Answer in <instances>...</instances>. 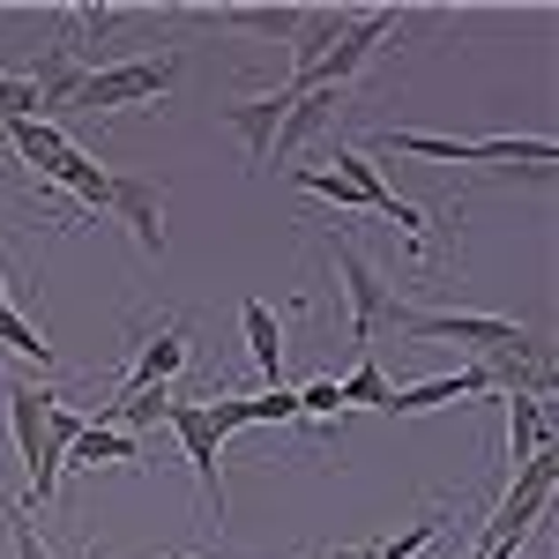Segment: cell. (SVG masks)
Listing matches in <instances>:
<instances>
[{"label": "cell", "mask_w": 559, "mask_h": 559, "mask_svg": "<svg viewBox=\"0 0 559 559\" xmlns=\"http://www.w3.org/2000/svg\"><path fill=\"white\" fill-rule=\"evenodd\" d=\"M388 329L411 336V344H455V350H471V358H492V350H508V344L530 336L508 313H418V306H395Z\"/></svg>", "instance_id": "cell-2"}, {"label": "cell", "mask_w": 559, "mask_h": 559, "mask_svg": "<svg viewBox=\"0 0 559 559\" xmlns=\"http://www.w3.org/2000/svg\"><path fill=\"white\" fill-rule=\"evenodd\" d=\"M8 142L23 150V165H38V179L68 187V194L90 202V210H112V173H105L90 150H75L52 120H8Z\"/></svg>", "instance_id": "cell-1"}, {"label": "cell", "mask_w": 559, "mask_h": 559, "mask_svg": "<svg viewBox=\"0 0 559 559\" xmlns=\"http://www.w3.org/2000/svg\"><path fill=\"white\" fill-rule=\"evenodd\" d=\"M552 432H545V403L537 395H508V471H522L530 455H545Z\"/></svg>", "instance_id": "cell-15"}, {"label": "cell", "mask_w": 559, "mask_h": 559, "mask_svg": "<svg viewBox=\"0 0 559 559\" xmlns=\"http://www.w3.org/2000/svg\"><path fill=\"white\" fill-rule=\"evenodd\" d=\"M8 537H15V559H52V545L38 537V522H31L23 500H8Z\"/></svg>", "instance_id": "cell-24"}, {"label": "cell", "mask_w": 559, "mask_h": 559, "mask_svg": "<svg viewBox=\"0 0 559 559\" xmlns=\"http://www.w3.org/2000/svg\"><path fill=\"white\" fill-rule=\"evenodd\" d=\"M329 165H336V179H350V187H358V202H366V210L395 216V231H403V239H426V210H418V202H403V194L381 179V165H373L358 142H336V150H329Z\"/></svg>", "instance_id": "cell-7"}, {"label": "cell", "mask_w": 559, "mask_h": 559, "mask_svg": "<svg viewBox=\"0 0 559 559\" xmlns=\"http://www.w3.org/2000/svg\"><path fill=\"white\" fill-rule=\"evenodd\" d=\"M8 120H45L31 75H0V128H8Z\"/></svg>", "instance_id": "cell-22"}, {"label": "cell", "mask_w": 559, "mask_h": 559, "mask_svg": "<svg viewBox=\"0 0 559 559\" xmlns=\"http://www.w3.org/2000/svg\"><path fill=\"white\" fill-rule=\"evenodd\" d=\"M336 276H344V306H350V344L373 350V336H381L388 313H395V292L381 284V269L358 254L350 239H336Z\"/></svg>", "instance_id": "cell-5"}, {"label": "cell", "mask_w": 559, "mask_h": 559, "mask_svg": "<svg viewBox=\"0 0 559 559\" xmlns=\"http://www.w3.org/2000/svg\"><path fill=\"white\" fill-rule=\"evenodd\" d=\"M105 216L128 224L142 254H165V194H157L150 179H120V173H112V210H105Z\"/></svg>", "instance_id": "cell-11"}, {"label": "cell", "mask_w": 559, "mask_h": 559, "mask_svg": "<svg viewBox=\"0 0 559 559\" xmlns=\"http://www.w3.org/2000/svg\"><path fill=\"white\" fill-rule=\"evenodd\" d=\"M299 395V418H313V426H329L336 411H344V395H336V381H306V388H292Z\"/></svg>", "instance_id": "cell-25"}, {"label": "cell", "mask_w": 559, "mask_h": 559, "mask_svg": "<svg viewBox=\"0 0 559 559\" xmlns=\"http://www.w3.org/2000/svg\"><path fill=\"white\" fill-rule=\"evenodd\" d=\"M31 83H38V105L45 120L60 112V105H75V83H83V60H75V45H52L38 68H31Z\"/></svg>", "instance_id": "cell-16"}, {"label": "cell", "mask_w": 559, "mask_h": 559, "mask_svg": "<svg viewBox=\"0 0 559 559\" xmlns=\"http://www.w3.org/2000/svg\"><path fill=\"white\" fill-rule=\"evenodd\" d=\"M179 83V52H157V60H112V68H83L75 83V105L83 112H128V105H150Z\"/></svg>", "instance_id": "cell-3"}, {"label": "cell", "mask_w": 559, "mask_h": 559, "mask_svg": "<svg viewBox=\"0 0 559 559\" xmlns=\"http://www.w3.org/2000/svg\"><path fill=\"white\" fill-rule=\"evenodd\" d=\"M210 23H231V31H254V38H299L306 8H194Z\"/></svg>", "instance_id": "cell-18"}, {"label": "cell", "mask_w": 559, "mask_h": 559, "mask_svg": "<svg viewBox=\"0 0 559 559\" xmlns=\"http://www.w3.org/2000/svg\"><path fill=\"white\" fill-rule=\"evenodd\" d=\"M336 395H344V411H350V403H358V411H388L395 381L381 373V358H373V350H358V366H350L344 381H336Z\"/></svg>", "instance_id": "cell-19"}, {"label": "cell", "mask_w": 559, "mask_h": 559, "mask_svg": "<svg viewBox=\"0 0 559 559\" xmlns=\"http://www.w3.org/2000/svg\"><path fill=\"white\" fill-rule=\"evenodd\" d=\"M299 187H313V194H329L336 210H366V202H358V187H350V179H336V173H299Z\"/></svg>", "instance_id": "cell-26"}, {"label": "cell", "mask_w": 559, "mask_h": 559, "mask_svg": "<svg viewBox=\"0 0 559 559\" xmlns=\"http://www.w3.org/2000/svg\"><path fill=\"white\" fill-rule=\"evenodd\" d=\"M45 395L38 381H8V426H15V448H23V471H31V485H23V508H45L52 492H60V471L45 463Z\"/></svg>", "instance_id": "cell-4"}, {"label": "cell", "mask_w": 559, "mask_h": 559, "mask_svg": "<svg viewBox=\"0 0 559 559\" xmlns=\"http://www.w3.org/2000/svg\"><path fill=\"white\" fill-rule=\"evenodd\" d=\"M187 366V329H157L150 344H134V373H128V388L120 395H134V388H173V373Z\"/></svg>", "instance_id": "cell-12"}, {"label": "cell", "mask_w": 559, "mask_h": 559, "mask_svg": "<svg viewBox=\"0 0 559 559\" xmlns=\"http://www.w3.org/2000/svg\"><path fill=\"white\" fill-rule=\"evenodd\" d=\"M381 38H395V8H373V15H350L344 23V38L321 52V68L306 75V90H344L373 52H381Z\"/></svg>", "instance_id": "cell-8"}, {"label": "cell", "mask_w": 559, "mask_h": 559, "mask_svg": "<svg viewBox=\"0 0 559 559\" xmlns=\"http://www.w3.org/2000/svg\"><path fill=\"white\" fill-rule=\"evenodd\" d=\"M336 128V90H299L292 97V112H284V128H276V150H269V165H284L292 150H299L306 134Z\"/></svg>", "instance_id": "cell-13"}, {"label": "cell", "mask_w": 559, "mask_h": 559, "mask_svg": "<svg viewBox=\"0 0 559 559\" xmlns=\"http://www.w3.org/2000/svg\"><path fill=\"white\" fill-rule=\"evenodd\" d=\"M432 530H440V515H426V522H411L403 537H388V545H373V552H350V559H418L432 545Z\"/></svg>", "instance_id": "cell-23"}, {"label": "cell", "mask_w": 559, "mask_h": 559, "mask_svg": "<svg viewBox=\"0 0 559 559\" xmlns=\"http://www.w3.org/2000/svg\"><path fill=\"white\" fill-rule=\"evenodd\" d=\"M134 455H142V440L120 432V426H97V418H90V426L75 432V448H68V463H83V471H97V463H134Z\"/></svg>", "instance_id": "cell-17"}, {"label": "cell", "mask_w": 559, "mask_h": 559, "mask_svg": "<svg viewBox=\"0 0 559 559\" xmlns=\"http://www.w3.org/2000/svg\"><path fill=\"white\" fill-rule=\"evenodd\" d=\"M477 395H492L485 381V366H463V373H440V381H418V388H395L388 395V418H418V411H448V403H477Z\"/></svg>", "instance_id": "cell-10"}, {"label": "cell", "mask_w": 559, "mask_h": 559, "mask_svg": "<svg viewBox=\"0 0 559 559\" xmlns=\"http://www.w3.org/2000/svg\"><path fill=\"white\" fill-rule=\"evenodd\" d=\"M83 426H90L83 411L45 403V463H52V471H68V448H75V432H83Z\"/></svg>", "instance_id": "cell-21"}, {"label": "cell", "mask_w": 559, "mask_h": 559, "mask_svg": "<svg viewBox=\"0 0 559 559\" xmlns=\"http://www.w3.org/2000/svg\"><path fill=\"white\" fill-rule=\"evenodd\" d=\"M165 426L179 432V448H187V463H194V485H202V515L224 530V440L202 426V403H179L165 411Z\"/></svg>", "instance_id": "cell-6"}, {"label": "cell", "mask_w": 559, "mask_h": 559, "mask_svg": "<svg viewBox=\"0 0 559 559\" xmlns=\"http://www.w3.org/2000/svg\"><path fill=\"white\" fill-rule=\"evenodd\" d=\"M239 329H247L254 366L269 373V388H276V373H284V321H276V306H269V299H247V306H239Z\"/></svg>", "instance_id": "cell-14"}, {"label": "cell", "mask_w": 559, "mask_h": 559, "mask_svg": "<svg viewBox=\"0 0 559 559\" xmlns=\"http://www.w3.org/2000/svg\"><path fill=\"white\" fill-rule=\"evenodd\" d=\"M0 350H15V358H38V366H52V344L38 336V321H23V306H0Z\"/></svg>", "instance_id": "cell-20"}, {"label": "cell", "mask_w": 559, "mask_h": 559, "mask_svg": "<svg viewBox=\"0 0 559 559\" xmlns=\"http://www.w3.org/2000/svg\"><path fill=\"white\" fill-rule=\"evenodd\" d=\"M292 97L299 90H261V97H239V105H224V128L247 142V157H254V173L269 165V150H276V128H284V112H292Z\"/></svg>", "instance_id": "cell-9"}]
</instances>
